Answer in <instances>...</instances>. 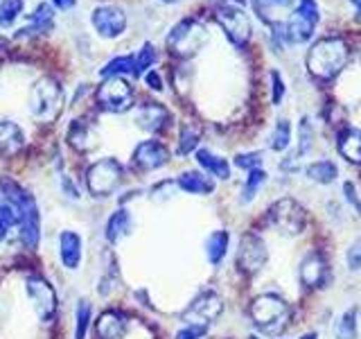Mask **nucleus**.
<instances>
[{"mask_svg": "<svg viewBox=\"0 0 361 339\" xmlns=\"http://www.w3.org/2000/svg\"><path fill=\"white\" fill-rule=\"evenodd\" d=\"M0 195L7 197L20 213V224H18L20 244L25 246L27 251H37L39 240H41V215H39L37 199L9 177L0 179Z\"/></svg>", "mask_w": 361, "mask_h": 339, "instance_id": "nucleus-1", "label": "nucleus"}, {"mask_svg": "<svg viewBox=\"0 0 361 339\" xmlns=\"http://www.w3.org/2000/svg\"><path fill=\"white\" fill-rule=\"evenodd\" d=\"M348 64V43L343 37H323L316 41L307 56L305 66L307 73L319 79V82H332V79L343 71Z\"/></svg>", "mask_w": 361, "mask_h": 339, "instance_id": "nucleus-2", "label": "nucleus"}, {"mask_svg": "<svg viewBox=\"0 0 361 339\" xmlns=\"http://www.w3.org/2000/svg\"><path fill=\"white\" fill-rule=\"evenodd\" d=\"M63 109V88L54 77H41L30 88V113L39 122H52Z\"/></svg>", "mask_w": 361, "mask_h": 339, "instance_id": "nucleus-3", "label": "nucleus"}, {"mask_svg": "<svg viewBox=\"0 0 361 339\" xmlns=\"http://www.w3.org/2000/svg\"><path fill=\"white\" fill-rule=\"evenodd\" d=\"M251 319L264 335H280L289 323V305L276 294H259L251 303Z\"/></svg>", "mask_w": 361, "mask_h": 339, "instance_id": "nucleus-4", "label": "nucleus"}, {"mask_svg": "<svg viewBox=\"0 0 361 339\" xmlns=\"http://www.w3.org/2000/svg\"><path fill=\"white\" fill-rule=\"evenodd\" d=\"M208 41V32L197 18H183L178 20L167 34V48L178 59H190L192 54H197L203 43Z\"/></svg>", "mask_w": 361, "mask_h": 339, "instance_id": "nucleus-5", "label": "nucleus"}, {"mask_svg": "<svg viewBox=\"0 0 361 339\" xmlns=\"http://www.w3.org/2000/svg\"><path fill=\"white\" fill-rule=\"evenodd\" d=\"M319 20H321L319 3L316 0H298L293 14L285 20V43L289 45L307 43L314 37Z\"/></svg>", "mask_w": 361, "mask_h": 339, "instance_id": "nucleus-6", "label": "nucleus"}, {"mask_svg": "<svg viewBox=\"0 0 361 339\" xmlns=\"http://www.w3.org/2000/svg\"><path fill=\"white\" fill-rule=\"evenodd\" d=\"M124 181V167L118 158H102L86 170V188L93 197H111Z\"/></svg>", "mask_w": 361, "mask_h": 339, "instance_id": "nucleus-7", "label": "nucleus"}, {"mask_svg": "<svg viewBox=\"0 0 361 339\" xmlns=\"http://www.w3.org/2000/svg\"><path fill=\"white\" fill-rule=\"evenodd\" d=\"M214 20L221 25L224 34L235 48H246L248 39H251V18L240 5H217Z\"/></svg>", "mask_w": 361, "mask_h": 339, "instance_id": "nucleus-8", "label": "nucleus"}, {"mask_svg": "<svg viewBox=\"0 0 361 339\" xmlns=\"http://www.w3.org/2000/svg\"><path fill=\"white\" fill-rule=\"evenodd\" d=\"M269 222L282 233L298 235L305 231V226H307V213H305V208L296 199L285 197L269 208Z\"/></svg>", "mask_w": 361, "mask_h": 339, "instance_id": "nucleus-9", "label": "nucleus"}, {"mask_svg": "<svg viewBox=\"0 0 361 339\" xmlns=\"http://www.w3.org/2000/svg\"><path fill=\"white\" fill-rule=\"evenodd\" d=\"M97 102L109 113H124L133 107V88L124 77H106L97 88Z\"/></svg>", "mask_w": 361, "mask_h": 339, "instance_id": "nucleus-10", "label": "nucleus"}, {"mask_svg": "<svg viewBox=\"0 0 361 339\" xmlns=\"http://www.w3.org/2000/svg\"><path fill=\"white\" fill-rule=\"evenodd\" d=\"M25 292H27V299H30L32 308H34V312H37L39 319L43 323L50 321L54 316V310H56V294H54L50 282L41 276H30L25 280Z\"/></svg>", "mask_w": 361, "mask_h": 339, "instance_id": "nucleus-11", "label": "nucleus"}, {"mask_svg": "<svg viewBox=\"0 0 361 339\" xmlns=\"http://www.w3.org/2000/svg\"><path fill=\"white\" fill-rule=\"evenodd\" d=\"M224 310V303L214 292H203L192 301L188 308L180 314L183 323H195V326H210Z\"/></svg>", "mask_w": 361, "mask_h": 339, "instance_id": "nucleus-12", "label": "nucleus"}, {"mask_svg": "<svg viewBox=\"0 0 361 339\" xmlns=\"http://www.w3.org/2000/svg\"><path fill=\"white\" fill-rule=\"evenodd\" d=\"M269 258L267 244L259 235L255 233H246L237 249V265L244 271V274H257L259 269L264 267Z\"/></svg>", "mask_w": 361, "mask_h": 339, "instance_id": "nucleus-13", "label": "nucleus"}, {"mask_svg": "<svg viewBox=\"0 0 361 339\" xmlns=\"http://www.w3.org/2000/svg\"><path fill=\"white\" fill-rule=\"evenodd\" d=\"M93 28L102 39H118L127 30V14L116 5H102L93 11Z\"/></svg>", "mask_w": 361, "mask_h": 339, "instance_id": "nucleus-14", "label": "nucleus"}, {"mask_svg": "<svg viewBox=\"0 0 361 339\" xmlns=\"http://www.w3.org/2000/svg\"><path fill=\"white\" fill-rule=\"evenodd\" d=\"M131 163L135 170H140V172H154V170H161L169 163V150L156 138L142 141L133 150Z\"/></svg>", "mask_w": 361, "mask_h": 339, "instance_id": "nucleus-15", "label": "nucleus"}, {"mask_svg": "<svg viewBox=\"0 0 361 339\" xmlns=\"http://www.w3.org/2000/svg\"><path fill=\"white\" fill-rule=\"evenodd\" d=\"M172 122V113L158 102H145L135 109V124L147 133H161Z\"/></svg>", "mask_w": 361, "mask_h": 339, "instance_id": "nucleus-16", "label": "nucleus"}, {"mask_svg": "<svg viewBox=\"0 0 361 339\" xmlns=\"http://www.w3.org/2000/svg\"><path fill=\"white\" fill-rule=\"evenodd\" d=\"M54 30V7L48 3H41L37 9L30 14V23L25 28L16 32V39H37V37H48Z\"/></svg>", "mask_w": 361, "mask_h": 339, "instance_id": "nucleus-17", "label": "nucleus"}, {"mask_svg": "<svg viewBox=\"0 0 361 339\" xmlns=\"http://www.w3.org/2000/svg\"><path fill=\"white\" fill-rule=\"evenodd\" d=\"M59 258L61 265L71 271H77L84 260V240L75 231H61L59 235Z\"/></svg>", "mask_w": 361, "mask_h": 339, "instance_id": "nucleus-18", "label": "nucleus"}, {"mask_svg": "<svg viewBox=\"0 0 361 339\" xmlns=\"http://www.w3.org/2000/svg\"><path fill=\"white\" fill-rule=\"evenodd\" d=\"M127 331L129 319L120 310H104L95 319V335L99 339H122Z\"/></svg>", "mask_w": 361, "mask_h": 339, "instance_id": "nucleus-19", "label": "nucleus"}, {"mask_svg": "<svg viewBox=\"0 0 361 339\" xmlns=\"http://www.w3.org/2000/svg\"><path fill=\"white\" fill-rule=\"evenodd\" d=\"M325 280H327V260L323 258V254L314 251L302 260L300 282L310 290H319L325 285Z\"/></svg>", "mask_w": 361, "mask_h": 339, "instance_id": "nucleus-20", "label": "nucleus"}, {"mask_svg": "<svg viewBox=\"0 0 361 339\" xmlns=\"http://www.w3.org/2000/svg\"><path fill=\"white\" fill-rule=\"evenodd\" d=\"M133 229V218L127 208H118L116 213L106 220L104 226V237L109 244H120Z\"/></svg>", "mask_w": 361, "mask_h": 339, "instance_id": "nucleus-21", "label": "nucleus"}, {"mask_svg": "<svg viewBox=\"0 0 361 339\" xmlns=\"http://www.w3.org/2000/svg\"><path fill=\"white\" fill-rule=\"evenodd\" d=\"M68 143H71L77 152H90L97 147V131L86 120H75L68 129Z\"/></svg>", "mask_w": 361, "mask_h": 339, "instance_id": "nucleus-22", "label": "nucleus"}, {"mask_svg": "<svg viewBox=\"0 0 361 339\" xmlns=\"http://www.w3.org/2000/svg\"><path fill=\"white\" fill-rule=\"evenodd\" d=\"M176 188L188 192V195H210L214 190V181L199 170H188L176 179Z\"/></svg>", "mask_w": 361, "mask_h": 339, "instance_id": "nucleus-23", "label": "nucleus"}, {"mask_svg": "<svg viewBox=\"0 0 361 339\" xmlns=\"http://www.w3.org/2000/svg\"><path fill=\"white\" fill-rule=\"evenodd\" d=\"M336 150L350 163H361V129L343 127L336 136Z\"/></svg>", "mask_w": 361, "mask_h": 339, "instance_id": "nucleus-24", "label": "nucleus"}, {"mask_svg": "<svg viewBox=\"0 0 361 339\" xmlns=\"http://www.w3.org/2000/svg\"><path fill=\"white\" fill-rule=\"evenodd\" d=\"M25 145V133L16 122L0 120V156H14Z\"/></svg>", "mask_w": 361, "mask_h": 339, "instance_id": "nucleus-25", "label": "nucleus"}, {"mask_svg": "<svg viewBox=\"0 0 361 339\" xmlns=\"http://www.w3.org/2000/svg\"><path fill=\"white\" fill-rule=\"evenodd\" d=\"M197 163L203 167V172L219 179V181H228L231 179V163L228 158L217 156L210 150H197Z\"/></svg>", "mask_w": 361, "mask_h": 339, "instance_id": "nucleus-26", "label": "nucleus"}, {"mask_svg": "<svg viewBox=\"0 0 361 339\" xmlns=\"http://www.w3.org/2000/svg\"><path fill=\"white\" fill-rule=\"evenodd\" d=\"M228 246H231V233L228 231H212L206 240V258L210 265H219L221 260L228 254Z\"/></svg>", "mask_w": 361, "mask_h": 339, "instance_id": "nucleus-27", "label": "nucleus"}, {"mask_svg": "<svg viewBox=\"0 0 361 339\" xmlns=\"http://www.w3.org/2000/svg\"><path fill=\"white\" fill-rule=\"evenodd\" d=\"M305 174H307L312 181L316 184H323V186H330L336 181L338 177V167L334 161H327V158H321V161H314L305 167Z\"/></svg>", "mask_w": 361, "mask_h": 339, "instance_id": "nucleus-28", "label": "nucleus"}, {"mask_svg": "<svg viewBox=\"0 0 361 339\" xmlns=\"http://www.w3.org/2000/svg\"><path fill=\"white\" fill-rule=\"evenodd\" d=\"M20 224V213L7 197L0 195V242H5L11 229H18Z\"/></svg>", "mask_w": 361, "mask_h": 339, "instance_id": "nucleus-29", "label": "nucleus"}, {"mask_svg": "<svg viewBox=\"0 0 361 339\" xmlns=\"http://www.w3.org/2000/svg\"><path fill=\"white\" fill-rule=\"evenodd\" d=\"M158 59V52L156 48L149 43V41H145L142 43V48L133 54V66H131V77L133 79H140L145 77V73H149V68L156 64Z\"/></svg>", "mask_w": 361, "mask_h": 339, "instance_id": "nucleus-30", "label": "nucleus"}, {"mask_svg": "<svg viewBox=\"0 0 361 339\" xmlns=\"http://www.w3.org/2000/svg\"><path fill=\"white\" fill-rule=\"evenodd\" d=\"M267 184V172L262 167H257V170H251L244 181V188H242V203H248V201H253L257 197V192L259 188H262Z\"/></svg>", "mask_w": 361, "mask_h": 339, "instance_id": "nucleus-31", "label": "nucleus"}, {"mask_svg": "<svg viewBox=\"0 0 361 339\" xmlns=\"http://www.w3.org/2000/svg\"><path fill=\"white\" fill-rule=\"evenodd\" d=\"M289 143H291V122L285 120V118H280L276 122L274 131H271L269 145H271V150H274V152H285L289 147Z\"/></svg>", "mask_w": 361, "mask_h": 339, "instance_id": "nucleus-32", "label": "nucleus"}, {"mask_svg": "<svg viewBox=\"0 0 361 339\" xmlns=\"http://www.w3.org/2000/svg\"><path fill=\"white\" fill-rule=\"evenodd\" d=\"M336 339H357V310H348L334 323Z\"/></svg>", "mask_w": 361, "mask_h": 339, "instance_id": "nucleus-33", "label": "nucleus"}, {"mask_svg": "<svg viewBox=\"0 0 361 339\" xmlns=\"http://www.w3.org/2000/svg\"><path fill=\"white\" fill-rule=\"evenodd\" d=\"M90 321H93V308L88 301H79L75 310V339H86Z\"/></svg>", "mask_w": 361, "mask_h": 339, "instance_id": "nucleus-34", "label": "nucleus"}, {"mask_svg": "<svg viewBox=\"0 0 361 339\" xmlns=\"http://www.w3.org/2000/svg\"><path fill=\"white\" fill-rule=\"evenodd\" d=\"M131 66H133V54H122L111 59L104 68L99 71V77H124V75H131Z\"/></svg>", "mask_w": 361, "mask_h": 339, "instance_id": "nucleus-35", "label": "nucleus"}, {"mask_svg": "<svg viewBox=\"0 0 361 339\" xmlns=\"http://www.w3.org/2000/svg\"><path fill=\"white\" fill-rule=\"evenodd\" d=\"M199 147V131L192 124H180L178 131V154L188 156Z\"/></svg>", "mask_w": 361, "mask_h": 339, "instance_id": "nucleus-36", "label": "nucleus"}, {"mask_svg": "<svg viewBox=\"0 0 361 339\" xmlns=\"http://www.w3.org/2000/svg\"><path fill=\"white\" fill-rule=\"evenodd\" d=\"M23 11V0H0V28H11V23Z\"/></svg>", "mask_w": 361, "mask_h": 339, "instance_id": "nucleus-37", "label": "nucleus"}, {"mask_svg": "<svg viewBox=\"0 0 361 339\" xmlns=\"http://www.w3.org/2000/svg\"><path fill=\"white\" fill-rule=\"evenodd\" d=\"M312 141H314V127H312V122L307 118H302L300 127H298V152H296V156H293L296 161L312 150Z\"/></svg>", "mask_w": 361, "mask_h": 339, "instance_id": "nucleus-38", "label": "nucleus"}, {"mask_svg": "<svg viewBox=\"0 0 361 339\" xmlns=\"http://www.w3.org/2000/svg\"><path fill=\"white\" fill-rule=\"evenodd\" d=\"M235 165L240 170H246V172H251V170H257L262 165V152H244V154H237L235 156Z\"/></svg>", "mask_w": 361, "mask_h": 339, "instance_id": "nucleus-39", "label": "nucleus"}, {"mask_svg": "<svg viewBox=\"0 0 361 339\" xmlns=\"http://www.w3.org/2000/svg\"><path fill=\"white\" fill-rule=\"evenodd\" d=\"M271 102L278 107L280 102H282V97H285V93H287V86H285V79H282V75L278 73V71H271Z\"/></svg>", "mask_w": 361, "mask_h": 339, "instance_id": "nucleus-40", "label": "nucleus"}, {"mask_svg": "<svg viewBox=\"0 0 361 339\" xmlns=\"http://www.w3.org/2000/svg\"><path fill=\"white\" fill-rule=\"evenodd\" d=\"M208 333V328L206 326H195V323H185L180 331L176 333L174 339H203Z\"/></svg>", "mask_w": 361, "mask_h": 339, "instance_id": "nucleus-41", "label": "nucleus"}, {"mask_svg": "<svg viewBox=\"0 0 361 339\" xmlns=\"http://www.w3.org/2000/svg\"><path fill=\"white\" fill-rule=\"evenodd\" d=\"M343 195H345V199H348L350 206H353V208L357 210V215H361V199H359V195H357V188H355L353 181H345V184H343Z\"/></svg>", "mask_w": 361, "mask_h": 339, "instance_id": "nucleus-42", "label": "nucleus"}, {"mask_svg": "<svg viewBox=\"0 0 361 339\" xmlns=\"http://www.w3.org/2000/svg\"><path fill=\"white\" fill-rule=\"evenodd\" d=\"M348 265L350 269H361V240H357L348 251Z\"/></svg>", "mask_w": 361, "mask_h": 339, "instance_id": "nucleus-43", "label": "nucleus"}, {"mask_svg": "<svg viewBox=\"0 0 361 339\" xmlns=\"http://www.w3.org/2000/svg\"><path fill=\"white\" fill-rule=\"evenodd\" d=\"M145 82H147V86H149L152 90H156V93H161V90L165 88V86H163V77L158 75L156 71L145 73Z\"/></svg>", "mask_w": 361, "mask_h": 339, "instance_id": "nucleus-44", "label": "nucleus"}, {"mask_svg": "<svg viewBox=\"0 0 361 339\" xmlns=\"http://www.w3.org/2000/svg\"><path fill=\"white\" fill-rule=\"evenodd\" d=\"M9 50H11V41L5 39V37H0V64H3V61L7 59Z\"/></svg>", "mask_w": 361, "mask_h": 339, "instance_id": "nucleus-45", "label": "nucleus"}, {"mask_svg": "<svg viewBox=\"0 0 361 339\" xmlns=\"http://www.w3.org/2000/svg\"><path fill=\"white\" fill-rule=\"evenodd\" d=\"M75 5H77V0H52V7L61 9V11H66V9H73Z\"/></svg>", "mask_w": 361, "mask_h": 339, "instance_id": "nucleus-46", "label": "nucleus"}, {"mask_svg": "<svg viewBox=\"0 0 361 339\" xmlns=\"http://www.w3.org/2000/svg\"><path fill=\"white\" fill-rule=\"evenodd\" d=\"M262 3L267 5V7H291L293 5V0H262Z\"/></svg>", "mask_w": 361, "mask_h": 339, "instance_id": "nucleus-47", "label": "nucleus"}, {"mask_svg": "<svg viewBox=\"0 0 361 339\" xmlns=\"http://www.w3.org/2000/svg\"><path fill=\"white\" fill-rule=\"evenodd\" d=\"M353 5H355V9H357V16L361 18V0H353Z\"/></svg>", "mask_w": 361, "mask_h": 339, "instance_id": "nucleus-48", "label": "nucleus"}, {"mask_svg": "<svg viewBox=\"0 0 361 339\" xmlns=\"http://www.w3.org/2000/svg\"><path fill=\"white\" fill-rule=\"evenodd\" d=\"M300 339H319V337H316L314 333H307V335H302Z\"/></svg>", "mask_w": 361, "mask_h": 339, "instance_id": "nucleus-49", "label": "nucleus"}, {"mask_svg": "<svg viewBox=\"0 0 361 339\" xmlns=\"http://www.w3.org/2000/svg\"><path fill=\"white\" fill-rule=\"evenodd\" d=\"M161 3H178V0H161Z\"/></svg>", "mask_w": 361, "mask_h": 339, "instance_id": "nucleus-50", "label": "nucleus"}, {"mask_svg": "<svg viewBox=\"0 0 361 339\" xmlns=\"http://www.w3.org/2000/svg\"><path fill=\"white\" fill-rule=\"evenodd\" d=\"M359 66H361V54H359Z\"/></svg>", "mask_w": 361, "mask_h": 339, "instance_id": "nucleus-51", "label": "nucleus"}]
</instances>
